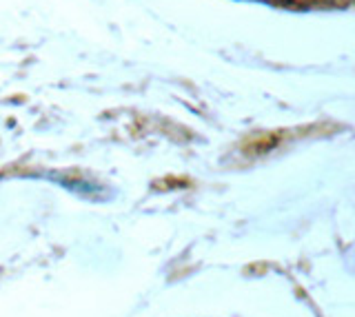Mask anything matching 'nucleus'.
Segmentation results:
<instances>
[{
  "label": "nucleus",
  "instance_id": "nucleus-1",
  "mask_svg": "<svg viewBox=\"0 0 355 317\" xmlns=\"http://www.w3.org/2000/svg\"><path fill=\"white\" fill-rule=\"evenodd\" d=\"M255 3L295 9V12H336V9H347L351 0H255Z\"/></svg>",
  "mask_w": 355,
  "mask_h": 317
}]
</instances>
